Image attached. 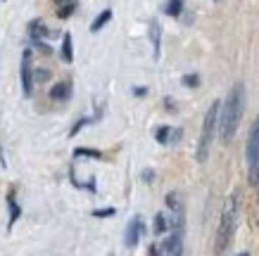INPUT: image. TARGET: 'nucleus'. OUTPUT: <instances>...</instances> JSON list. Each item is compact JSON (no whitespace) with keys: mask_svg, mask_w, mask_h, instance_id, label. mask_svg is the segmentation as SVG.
Returning <instances> with one entry per match:
<instances>
[{"mask_svg":"<svg viewBox=\"0 0 259 256\" xmlns=\"http://www.w3.org/2000/svg\"><path fill=\"white\" fill-rule=\"evenodd\" d=\"M181 10H183V0H166L164 12H166L169 17H179Z\"/></svg>","mask_w":259,"mask_h":256,"instance_id":"obj_14","label":"nucleus"},{"mask_svg":"<svg viewBox=\"0 0 259 256\" xmlns=\"http://www.w3.org/2000/svg\"><path fill=\"white\" fill-rule=\"evenodd\" d=\"M112 214H114V209H98V211H93L95 218H107V216H112Z\"/></svg>","mask_w":259,"mask_h":256,"instance_id":"obj_21","label":"nucleus"},{"mask_svg":"<svg viewBox=\"0 0 259 256\" xmlns=\"http://www.w3.org/2000/svg\"><path fill=\"white\" fill-rule=\"evenodd\" d=\"M69 95H71V85L67 83V81L53 85V90H50V97H53V100H67Z\"/></svg>","mask_w":259,"mask_h":256,"instance_id":"obj_11","label":"nucleus"},{"mask_svg":"<svg viewBox=\"0 0 259 256\" xmlns=\"http://www.w3.org/2000/svg\"><path fill=\"white\" fill-rule=\"evenodd\" d=\"M31 50H24L22 53V90L26 97H31L33 93V71H31Z\"/></svg>","mask_w":259,"mask_h":256,"instance_id":"obj_5","label":"nucleus"},{"mask_svg":"<svg viewBox=\"0 0 259 256\" xmlns=\"http://www.w3.org/2000/svg\"><path fill=\"white\" fill-rule=\"evenodd\" d=\"M166 228H169V223H166L164 214H157V216H155V223H152V230H155V235L166 233Z\"/></svg>","mask_w":259,"mask_h":256,"instance_id":"obj_15","label":"nucleus"},{"mask_svg":"<svg viewBox=\"0 0 259 256\" xmlns=\"http://www.w3.org/2000/svg\"><path fill=\"white\" fill-rule=\"evenodd\" d=\"M219 114H221V102H212V107L207 109L204 114V124H202V135H200V145H197V162L204 164L207 157H209V149H212V140H214V131H217V124H219Z\"/></svg>","mask_w":259,"mask_h":256,"instance_id":"obj_3","label":"nucleus"},{"mask_svg":"<svg viewBox=\"0 0 259 256\" xmlns=\"http://www.w3.org/2000/svg\"><path fill=\"white\" fill-rule=\"evenodd\" d=\"M141 235H143V218L141 216H134L128 221V228H126V235H124V244L128 249H134L138 242H141Z\"/></svg>","mask_w":259,"mask_h":256,"instance_id":"obj_6","label":"nucleus"},{"mask_svg":"<svg viewBox=\"0 0 259 256\" xmlns=\"http://www.w3.org/2000/svg\"><path fill=\"white\" fill-rule=\"evenodd\" d=\"M55 8H57V17H60V19H67V17H71L74 10H76V0H55Z\"/></svg>","mask_w":259,"mask_h":256,"instance_id":"obj_8","label":"nucleus"},{"mask_svg":"<svg viewBox=\"0 0 259 256\" xmlns=\"http://www.w3.org/2000/svg\"><path fill=\"white\" fill-rule=\"evenodd\" d=\"M243 105H245V85L236 83L231 88L224 107H221L219 114V133L224 142H231L233 135L238 131V124H240V117H243Z\"/></svg>","mask_w":259,"mask_h":256,"instance_id":"obj_1","label":"nucleus"},{"mask_svg":"<svg viewBox=\"0 0 259 256\" xmlns=\"http://www.w3.org/2000/svg\"><path fill=\"white\" fill-rule=\"evenodd\" d=\"M86 124H91V119H81V121H76V124H74V128H71V131H69V135H71V138H74V135H76V133H79V131H81V128H83V126H86Z\"/></svg>","mask_w":259,"mask_h":256,"instance_id":"obj_20","label":"nucleus"},{"mask_svg":"<svg viewBox=\"0 0 259 256\" xmlns=\"http://www.w3.org/2000/svg\"><path fill=\"white\" fill-rule=\"evenodd\" d=\"M8 207H10V221H8V230H12V225L17 223V218L22 216V209H19V204H17L15 194L10 192L8 194Z\"/></svg>","mask_w":259,"mask_h":256,"instance_id":"obj_9","label":"nucleus"},{"mask_svg":"<svg viewBox=\"0 0 259 256\" xmlns=\"http://www.w3.org/2000/svg\"><path fill=\"white\" fill-rule=\"evenodd\" d=\"M29 36H31V40L40 43V38H43V36H48L46 22H43V19H33V22H29Z\"/></svg>","mask_w":259,"mask_h":256,"instance_id":"obj_7","label":"nucleus"},{"mask_svg":"<svg viewBox=\"0 0 259 256\" xmlns=\"http://www.w3.org/2000/svg\"><path fill=\"white\" fill-rule=\"evenodd\" d=\"M74 155H76V157H93V159H100V152H95V149H83V147L74 149Z\"/></svg>","mask_w":259,"mask_h":256,"instance_id":"obj_19","label":"nucleus"},{"mask_svg":"<svg viewBox=\"0 0 259 256\" xmlns=\"http://www.w3.org/2000/svg\"><path fill=\"white\" fill-rule=\"evenodd\" d=\"M169 131H171L169 126H159L157 133H155V138H157V142H166V140H169Z\"/></svg>","mask_w":259,"mask_h":256,"instance_id":"obj_18","label":"nucleus"},{"mask_svg":"<svg viewBox=\"0 0 259 256\" xmlns=\"http://www.w3.org/2000/svg\"><path fill=\"white\" fill-rule=\"evenodd\" d=\"M145 93H148V88H143V85H141V88H134V95H141V97H143Z\"/></svg>","mask_w":259,"mask_h":256,"instance_id":"obj_24","label":"nucleus"},{"mask_svg":"<svg viewBox=\"0 0 259 256\" xmlns=\"http://www.w3.org/2000/svg\"><path fill=\"white\" fill-rule=\"evenodd\" d=\"M238 256H250V254H245V251H243V254H238Z\"/></svg>","mask_w":259,"mask_h":256,"instance_id":"obj_25","label":"nucleus"},{"mask_svg":"<svg viewBox=\"0 0 259 256\" xmlns=\"http://www.w3.org/2000/svg\"><path fill=\"white\" fill-rule=\"evenodd\" d=\"M150 256H162V247L152 244V247H150Z\"/></svg>","mask_w":259,"mask_h":256,"instance_id":"obj_23","label":"nucleus"},{"mask_svg":"<svg viewBox=\"0 0 259 256\" xmlns=\"http://www.w3.org/2000/svg\"><path fill=\"white\" fill-rule=\"evenodd\" d=\"M236 221H238V197L231 194L224 202V209H221V221H219V230H217V244H214V251L217 256H221L228 249L231 240H233V233H236Z\"/></svg>","mask_w":259,"mask_h":256,"instance_id":"obj_2","label":"nucleus"},{"mask_svg":"<svg viewBox=\"0 0 259 256\" xmlns=\"http://www.w3.org/2000/svg\"><path fill=\"white\" fill-rule=\"evenodd\" d=\"M48 78H50V71H48V69H38V71H36V81H40V83H43V81H48Z\"/></svg>","mask_w":259,"mask_h":256,"instance_id":"obj_22","label":"nucleus"},{"mask_svg":"<svg viewBox=\"0 0 259 256\" xmlns=\"http://www.w3.org/2000/svg\"><path fill=\"white\" fill-rule=\"evenodd\" d=\"M247 166H250V183H259V117L254 119L247 138Z\"/></svg>","mask_w":259,"mask_h":256,"instance_id":"obj_4","label":"nucleus"},{"mask_svg":"<svg viewBox=\"0 0 259 256\" xmlns=\"http://www.w3.org/2000/svg\"><path fill=\"white\" fill-rule=\"evenodd\" d=\"M176 256H183V251H179V254H176Z\"/></svg>","mask_w":259,"mask_h":256,"instance_id":"obj_26","label":"nucleus"},{"mask_svg":"<svg viewBox=\"0 0 259 256\" xmlns=\"http://www.w3.org/2000/svg\"><path fill=\"white\" fill-rule=\"evenodd\" d=\"M166 204H169V209H174V211H183V204H181V194L179 192L166 194Z\"/></svg>","mask_w":259,"mask_h":256,"instance_id":"obj_16","label":"nucleus"},{"mask_svg":"<svg viewBox=\"0 0 259 256\" xmlns=\"http://www.w3.org/2000/svg\"><path fill=\"white\" fill-rule=\"evenodd\" d=\"M110 19H112V10H102L100 15H98V17L93 19V24H91V31L98 33V31L102 29V26H105V24L110 22Z\"/></svg>","mask_w":259,"mask_h":256,"instance_id":"obj_13","label":"nucleus"},{"mask_svg":"<svg viewBox=\"0 0 259 256\" xmlns=\"http://www.w3.org/2000/svg\"><path fill=\"white\" fill-rule=\"evenodd\" d=\"M159 38H162V26H159V22H150V40H152L155 60L159 57Z\"/></svg>","mask_w":259,"mask_h":256,"instance_id":"obj_10","label":"nucleus"},{"mask_svg":"<svg viewBox=\"0 0 259 256\" xmlns=\"http://www.w3.org/2000/svg\"><path fill=\"white\" fill-rule=\"evenodd\" d=\"M60 53H62V60L67 64L74 60V45H71V36H69V33H64V36H62V50H60Z\"/></svg>","mask_w":259,"mask_h":256,"instance_id":"obj_12","label":"nucleus"},{"mask_svg":"<svg viewBox=\"0 0 259 256\" xmlns=\"http://www.w3.org/2000/svg\"><path fill=\"white\" fill-rule=\"evenodd\" d=\"M183 81V85H188V88H195V85H200V76L197 74H186V76L181 78Z\"/></svg>","mask_w":259,"mask_h":256,"instance_id":"obj_17","label":"nucleus"}]
</instances>
